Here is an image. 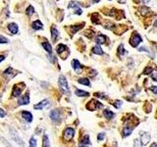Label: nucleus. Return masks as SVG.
Wrapping results in <instances>:
<instances>
[{"label":"nucleus","instance_id":"nucleus-1","mask_svg":"<svg viewBox=\"0 0 157 147\" xmlns=\"http://www.w3.org/2000/svg\"><path fill=\"white\" fill-rule=\"evenodd\" d=\"M58 84H59V87L60 89L62 90V92L66 95L70 96L71 95V91H70V88H69V84H68V81L66 78L64 77L63 75H60L59 77V80H58Z\"/></svg>","mask_w":157,"mask_h":147},{"label":"nucleus","instance_id":"nucleus-2","mask_svg":"<svg viewBox=\"0 0 157 147\" xmlns=\"http://www.w3.org/2000/svg\"><path fill=\"white\" fill-rule=\"evenodd\" d=\"M102 107L103 105L100 102H98L97 100H91V101H89L88 104L87 105V109L89 110V111H95V110L100 109V108Z\"/></svg>","mask_w":157,"mask_h":147},{"label":"nucleus","instance_id":"nucleus-3","mask_svg":"<svg viewBox=\"0 0 157 147\" xmlns=\"http://www.w3.org/2000/svg\"><path fill=\"white\" fill-rule=\"evenodd\" d=\"M142 41V36L137 34V32H134L132 37H131V40H130V43H131V45H132V47H137Z\"/></svg>","mask_w":157,"mask_h":147},{"label":"nucleus","instance_id":"nucleus-4","mask_svg":"<svg viewBox=\"0 0 157 147\" xmlns=\"http://www.w3.org/2000/svg\"><path fill=\"white\" fill-rule=\"evenodd\" d=\"M75 135V129L72 127H67L63 132V136L66 140H71Z\"/></svg>","mask_w":157,"mask_h":147},{"label":"nucleus","instance_id":"nucleus-5","mask_svg":"<svg viewBox=\"0 0 157 147\" xmlns=\"http://www.w3.org/2000/svg\"><path fill=\"white\" fill-rule=\"evenodd\" d=\"M140 143H142V145H146L147 143H149L150 140V133L145 132H140Z\"/></svg>","mask_w":157,"mask_h":147},{"label":"nucleus","instance_id":"nucleus-6","mask_svg":"<svg viewBox=\"0 0 157 147\" xmlns=\"http://www.w3.org/2000/svg\"><path fill=\"white\" fill-rule=\"evenodd\" d=\"M49 117H50V119H51L54 123H59L61 121L60 114H59V112L56 111V110H52L51 112L49 113Z\"/></svg>","mask_w":157,"mask_h":147},{"label":"nucleus","instance_id":"nucleus-7","mask_svg":"<svg viewBox=\"0 0 157 147\" xmlns=\"http://www.w3.org/2000/svg\"><path fill=\"white\" fill-rule=\"evenodd\" d=\"M49 106V100L45 99V100H42L41 102H39L38 104L34 105V108L35 110H42L44 108H47Z\"/></svg>","mask_w":157,"mask_h":147},{"label":"nucleus","instance_id":"nucleus-8","mask_svg":"<svg viewBox=\"0 0 157 147\" xmlns=\"http://www.w3.org/2000/svg\"><path fill=\"white\" fill-rule=\"evenodd\" d=\"M23 91V88L21 87V83H18V84H15L14 88H13V96L15 97H19L21 95V93Z\"/></svg>","mask_w":157,"mask_h":147},{"label":"nucleus","instance_id":"nucleus-9","mask_svg":"<svg viewBox=\"0 0 157 147\" xmlns=\"http://www.w3.org/2000/svg\"><path fill=\"white\" fill-rule=\"evenodd\" d=\"M134 129H135V126H126L123 128V135H124V137L131 135V133L132 132Z\"/></svg>","mask_w":157,"mask_h":147},{"label":"nucleus","instance_id":"nucleus-10","mask_svg":"<svg viewBox=\"0 0 157 147\" xmlns=\"http://www.w3.org/2000/svg\"><path fill=\"white\" fill-rule=\"evenodd\" d=\"M29 103V94L27 93L19 99V105H27Z\"/></svg>","mask_w":157,"mask_h":147},{"label":"nucleus","instance_id":"nucleus-11","mask_svg":"<svg viewBox=\"0 0 157 147\" xmlns=\"http://www.w3.org/2000/svg\"><path fill=\"white\" fill-rule=\"evenodd\" d=\"M22 117L24 118V120L26 122L32 123V121H33V115H32L29 112H28V111H23V113H22Z\"/></svg>","mask_w":157,"mask_h":147},{"label":"nucleus","instance_id":"nucleus-12","mask_svg":"<svg viewBox=\"0 0 157 147\" xmlns=\"http://www.w3.org/2000/svg\"><path fill=\"white\" fill-rule=\"evenodd\" d=\"M94 40H95V42L97 44H103L105 43V41H106V36L103 35V34H98V35L95 36Z\"/></svg>","mask_w":157,"mask_h":147},{"label":"nucleus","instance_id":"nucleus-13","mask_svg":"<svg viewBox=\"0 0 157 147\" xmlns=\"http://www.w3.org/2000/svg\"><path fill=\"white\" fill-rule=\"evenodd\" d=\"M58 36H59V32L58 30H57V29H56L55 27L51 28V37H52V41L55 42L56 39L58 38Z\"/></svg>","mask_w":157,"mask_h":147},{"label":"nucleus","instance_id":"nucleus-14","mask_svg":"<svg viewBox=\"0 0 157 147\" xmlns=\"http://www.w3.org/2000/svg\"><path fill=\"white\" fill-rule=\"evenodd\" d=\"M32 28L34 29H35V30H38V29H41L42 28H43V25H42V23L40 22V21H35V22H34L33 24H32Z\"/></svg>","mask_w":157,"mask_h":147},{"label":"nucleus","instance_id":"nucleus-15","mask_svg":"<svg viewBox=\"0 0 157 147\" xmlns=\"http://www.w3.org/2000/svg\"><path fill=\"white\" fill-rule=\"evenodd\" d=\"M8 29H9L13 34H16L18 32V26H17V24H15V23L9 24V26H8Z\"/></svg>","mask_w":157,"mask_h":147},{"label":"nucleus","instance_id":"nucleus-16","mask_svg":"<svg viewBox=\"0 0 157 147\" xmlns=\"http://www.w3.org/2000/svg\"><path fill=\"white\" fill-rule=\"evenodd\" d=\"M83 25L84 24H81V25H75V26H71V28H70V29H71V34H76L78 30H80V29H82L83 27Z\"/></svg>","mask_w":157,"mask_h":147},{"label":"nucleus","instance_id":"nucleus-17","mask_svg":"<svg viewBox=\"0 0 157 147\" xmlns=\"http://www.w3.org/2000/svg\"><path fill=\"white\" fill-rule=\"evenodd\" d=\"M72 67L75 71H78V70H81V69L83 68V66L80 64L78 60H76V59H74L73 61H72Z\"/></svg>","mask_w":157,"mask_h":147},{"label":"nucleus","instance_id":"nucleus-18","mask_svg":"<svg viewBox=\"0 0 157 147\" xmlns=\"http://www.w3.org/2000/svg\"><path fill=\"white\" fill-rule=\"evenodd\" d=\"M91 143H90V140H89V136L88 135H84L83 139H82V141L80 143V146H87V145H90Z\"/></svg>","mask_w":157,"mask_h":147},{"label":"nucleus","instance_id":"nucleus-19","mask_svg":"<svg viewBox=\"0 0 157 147\" xmlns=\"http://www.w3.org/2000/svg\"><path fill=\"white\" fill-rule=\"evenodd\" d=\"M75 93H76V95L78 96V97H87V96L89 95V93L88 92H87V91H83V90H81V89H76Z\"/></svg>","mask_w":157,"mask_h":147},{"label":"nucleus","instance_id":"nucleus-20","mask_svg":"<svg viewBox=\"0 0 157 147\" xmlns=\"http://www.w3.org/2000/svg\"><path fill=\"white\" fill-rule=\"evenodd\" d=\"M103 115H104V117L106 118L107 120H112L113 118H114V113L112 111H110V110H105L104 112H103Z\"/></svg>","mask_w":157,"mask_h":147},{"label":"nucleus","instance_id":"nucleus-21","mask_svg":"<svg viewBox=\"0 0 157 147\" xmlns=\"http://www.w3.org/2000/svg\"><path fill=\"white\" fill-rule=\"evenodd\" d=\"M42 46H43V48L45 49V51H46V52L52 54V46L50 45L49 42H47V41L43 42V43H42Z\"/></svg>","mask_w":157,"mask_h":147},{"label":"nucleus","instance_id":"nucleus-22","mask_svg":"<svg viewBox=\"0 0 157 147\" xmlns=\"http://www.w3.org/2000/svg\"><path fill=\"white\" fill-rule=\"evenodd\" d=\"M92 52L94 54H97V55H102L103 50H102V48L99 46V44H97L96 46H94V47L92 48Z\"/></svg>","mask_w":157,"mask_h":147},{"label":"nucleus","instance_id":"nucleus-23","mask_svg":"<svg viewBox=\"0 0 157 147\" xmlns=\"http://www.w3.org/2000/svg\"><path fill=\"white\" fill-rule=\"evenodd\" d=\"M13 72H14V70L11 68V67H9V68L4 72V76L5 77H8L9 78H12V77H13Z\"/></svg>","mask_w":157,"mask_h":147},{"label":"nucleus","instance_id":"nucleus-24","mask_svg":"<svg viewBox=\"0 0 157 147\" xmlns=\"http://www.w3.org/2000/svg\"><path fill=\"white\" fill-rule=\"evenodd\" d=\"M66 50H67V46L64 45V44H59L58 46H57V52L59 54L63 53L64 51H66Z\"/></svg>","mask_w":157,"mask_h":147},{"label":"nucleus","instance_id":"nucleus-25","mask_svg":"<svg viewBox=\"0 0 157 147\" xmlns=\"http://www.w3.org/2000/svg\"><path fill=\"white\" fill-rule=\"evenodd\" d=\"M139 11H140V14H142V16H145V15L148 14V13L150 12V9L147 8V7H145V6H142Z\"/></svg>","mask_w":157,"mask_h":147},{"label":"nucleus","instance_id":"nucleus-26","mask_svg":"<svg viewBox=\"0 0 157 147\" xmlns=\"http://www.w3.org/2000/svg\"><path fill=\"white\" fill-rule=\"evenodd\" d=\"M78 81V83L83 84V85H88V86H89V85H90V83H89L88 78H80Z\"/></svg>","mask_w":157,"mask_h":147},{"label":"nucleus","instance_id":"nucleus-27","mask_svg":"<svg viewBox=\"0 0 157 147\" xmlns=\"http://www.w3.org/2000/svg\"><path fill=\"white\" fill-rule=\"evenodd\" d=\"M49 143H50V142H49L48 136H47L46 134H44V135H43V144H42V146H43V147L50 146V144H49Z\"/></svg>","mask_w":157,"mask_h":147},{"label":"nucleus","instance_id":"nucleus-28","mask_svg":"<svg viewBox=\"0 0 157 147\" xmlns=\"http://www.w3.org/2000/svg\"><path fill=\"white\" fill-rule=\"evenodd\" d=\"M34 13V8L33 7V6H29L28 8H27V11H26V14L28 15V16H32V15Z\"/></svg>","mask_w":157,"mask_h":147},{"label":"nucleus","instance_id":"nucleus-29","mask_svg":"<svg viewBox=\"0 0 157 147\" xmlns=\"http://www.w3.org/2000/svg\"><path fill=\"white\" fill-rule=\"evenodd\" d=\"M124 53H125V49H124V45L123 44H121L119 47H118V54L120 55V56H123L124 55Z\"/></svg>","mask_w":157,"mask_h":147},{"label":"nucleus","instance_id":"nucleus-30","mask_svg":"<svg viewBox=\"0 0 157 147\" xmlns=\"http://www.w3.org/2000/svg\"><path fill=\"white\" fill-rule=\"evenodd\" d=\"M151 73H152V68L149 67V66H147L146 68L143 70V75H149V74Z\"/></svg>","mask_w":157,"mask_h":147},{"label":"nucleus","instance_id":"nucleus-31","mask_svg":"<svg viewBox=\"0 0 157 147\" xmlns=\"http://www.w3.org/2000/svg\"><path fill=\"white\" fill-rule=\"evenodd\" d=\"M73 7H75V8L78 7V3L75 2V1H71V2L69 3V5H68V8L70 9V8H73Z\"/></svg>","mask_w":157,"mask_h":147},{"label":"nucleus","instance_id":"nucleus-32","mask_svg":"<svg viewBox=\"0 0 157 147\" xmlns=\"http://www.w3.org/2000/svg\"><path fill=\"white\" fill-rule=\"evenodd\" d=\"M113 105H114V107L115 108L119 109V108H121V106H122V101H121V100H116Z\"/></svg>","mask_w":157,"mask_h":147},{"label":"nucleus","instance_id":"nucleus-33","mask_svg":"<svg viewBox=\"0 0 157 147\" xmlns=\"http://www.w3.org/2000/svg\"><path fill=\"white\" fill-rule=\"evenodd\" d=\"M37 145V143H36V140L34 139V137H32L30 138V140H29V146L32 147H34Z\"/></svg>","mask_w":157,"mask_h":147},{"label":"nucleus","instance_id":"nucleus-34","mask_svg":"<svg viewBox=\"0 0 157 147\" xmlns=\"http://www.w3.org/2000/svg\"><path fill=\"white\" fill-rule=\"evenodd\" d=\"M8 42H9V40L6 38V37L0 35V43H8Z\"/></svg>","mask_w":157,"mask_h":147},{"label":"nucleus","instance_id":"nucleus-35","mask_svg":"<svg viewBox=\"0 0 157 147\" xmlns=\"http://www.w3.org/2000/svg\"><path fill=\"white\" fill-rule=\"evenodd\" d=\"M105 138V133L104 132H102V133H99L97 136V139L99 140V141H101V140H103Z\"/></svg>","mask_w":157,"mask_h":147},{"label":"nucleus","instance_id":"nucleus-36","mask_svg":"<svg viewBox=\"0 0 157 147\" xmlns=\"http://www.w3.org/2000/svg\"><path fill=\"white\" fill-rule=\"evenodd\" d=\"M94 95H95L96 97L103 98V99H107V96H106V95H104V94H102V93H95Z\"/></svg>","mask_w":157,"mask_h":147},{"label":"nucleus","instance_id":"nucleus-37","mask_svg":"<svg viewBox=\"0 0 157 147\" xmlns=\"http://www.w3.org/2000/svg\"><path fill=\"white\" fill-rule=\"evenodd\" d=\"M75 9H76V8H75ZM75 13H76L77 15H81L82 13H83V11H82V9H81L80 7H77V9L75 10Z\"/></svg>","mask_w":157,"mask_h":147},{"label":"nucleus","instance_id":"nucleus-38","mask_svg":"<svg viewBox=\"0 0 157 147\" xmlns=\"http://www.w3.org/2000/svg\"><path fill=\"white\" fill-rule=\"evenodd\" d=\"M150 90H151L154 94H157V86H151V87H150Z\"/></svg>","mask_w":157,"mask_h":147},{"label":"nucleus","instance_id":"nucleus-39","mask_svg":"<svg viewBox=\"0 0 157 147\" xmlns=\"http://www.w3.org/2000/svg\"><path fill=\"white\" fill-rule=\"evenodd\" d=\"M5 116H6V113L4 112V110H3V109H1V108H0V117L3 118V117H5Z\"/></svg>","mask_w":157,"mask_h":147},{"label":"nucleus","instance_id":"nucleus-40","mask_svg":"<svg viewBox=\"0 0 157 147\" xmlns=\"http://www.w3.org/2000/svg\"><path fill=\"white\" fill-rule=\"evenodd\" d=\"M151 78L154 81H157V73H154L151 75Z\"/></svg>","mask_w":157,"mask_h":147},{"label":"nucleus","instance_id":"nucleus-41","mask_svg":"<svg viewBox=\"0 0 157 147\" xmlns=\"http://www.w3.org/2000/svg\"><path fill=\"white\" fill-rule=\"evenodd\" d=\"M4 59H5V56H3V55H0V63H1V62H2Z\"/></svg>","mask_w":157,"mask_h":147},{"label":"nucleus","instance_id":"nucleus-42","mask_svg":"<svg viewBox=\"0 0 157 147\" xmlns=\"http://www.w3.org/2000/svg\"><path fill=\"white\" fill-rule=\"evenodd\" d=\"M142 2H143V3H147V2H149V0H140Z\"/></svg>","mask_w":157,"mask_h":147},{"label":"nucleus","instance_id":"nucleus-43","mask_svg":"<svg viewBox=\"0 0 157 147\" xmlns=\"http://www.w3.org/2000/svg\"><path fill=\"white\" fill-rule=\"evenodd\" d=\"M100 0H92V2L93 3H97V2H99Z\"/></svg>","mask_w":157,"mask_h":147},{"label":"nucleus","instance_id":"nucleus-44","mask_svg":"<svg viewBox=\"0 0 157 147\" xmlns=\"http://www.w3.org/2000/svg\"><path fill=\"white\" fill-rule=\"evenodd\" d=\"M151 146H152V147H154V146H157V143H153V144H151Z\"/></svg>","mask_w":157,"mask_h":147},{"label":"nucleus","instance_id":"nucleus-45","mask_svg":"<svg viewBox=\"0 0 157 147\" xmlns=\"http://www.w3.org/2000/svg\"><path fill=\"white\" fill-rule=\"evenodd\" d=\"M155 27H156V28H157V20H156V21H155Z\"/></svg>","mask_w":157,"mask_h":147},{"label":"nucleus","instance_id":"nucleus-46","mask_svg":"<svg viewBox=\"0 0 157 147\" xmlns=\"http://www.w3.org/2000/svg\"><path fill=\"white\" fill-rule=\"evenodd\" d=\"M156 50H157V46H156Z\"/></svg>","mask_w":157,"mask_h":147}]
</instances>
